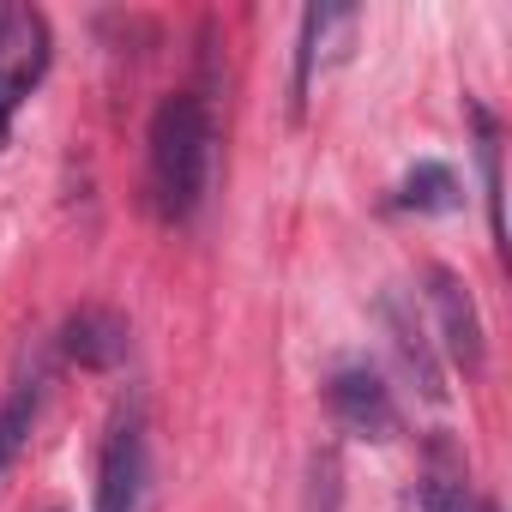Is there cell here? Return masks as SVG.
Masks as SVG:
<instances>
[{
  "label": "cell",
  "instance_id": "obj_2",
  "mask_svg": "<svg viewBox=\"0 0 512 512\" xmlns=\"http://www.w3.org/2000/svg\"><path fill=\"white\" fill-rule=\"evenodd\" d=\"M428 290V308H434V344L452 356V368H464V374H482V362H488V344H482V314H476V302H470V290H464V278L458 272H446V266H428V278H422Z\"/></svg>",
  "mask_w": 512,
  "mask_h": 512
},
{
  "label": "cell",
  "instance_id": "obj_12",
  "mask_svg": "<svg viewBox=\"0 0 512 512\" xmlns=\"http://www.w3.org/2000/svg\"><path fill=\"white\" fill-rule=\"evenodd\" d=\"M404 512H476V500H470V488L458 476H422L404 494Z\"/></svg>",
  "mask_w": 512,
  "mask_h": 512
},
{
  "label": "cell",
  "instance_id": "obj_4",
  "mask_svg": "<svg viewBox=\"0 0 512 512\" xmlns=\"http://www.w3.org/2000/svg\"><path fill=\"white\" fill-rule=\"evenodd\" d=\"M145 500V416L127 404L97 458V512H139Z\"/></svg>",
  "mask_w": 512,
  "mask_h": 512
},
{
  "label": "cell",
  "instance_id": "obj_9",
  "mask_svg": "<svg viewBox=\"0 0 512 512\" xmlns=\"http://www.w3.org/2000/svg\"><path fill=\"white\" fill-rule=\"evenodd\" d=\"M37 416H43V374L19 380V386L7 392V404H0V476H7V470H13V458L25 452V440H31Z\"/></svg>",
  "mask_w": 512,
  "mask_h": 512
},
{
  "label": "cell",
  "instance_id": "obj_15",
  "mask_svg": "<svg viewBox=\"0 0 512 512\" xmlns=\"http://www.w3.org/2000/svg\"><path fill=\"white\" fill-rule=\"evenodd\" d=\"M476 512H500V506H488V500H482V506H476Z\"/></svg>",
  "mask_w": 512,
  "mask_h": 512
},
{
  "label": "cell",
  "instance_id": "obj_5",
  "mask_svg": "<svg viewBox=\"0 0 512 512\" xmlns=\"http://www.w3.org/2000/svg\"><path fill=\"white\" fill-rule=\"evenodd\" d=\"M49 73V19L31 7H0V91L25 103Z\"/></svg>",
  "mask_w": 512,
  "mask_h": 512
},
{
  "label": "cell",
  "instance_id": "obj_13",
  "mask_svg": "<svg viewBox=\"0 0 512 512\" xmlns=\"http://www.w3.org/2000/svg\"><path fill=\"white\" fill-rule=\"evenodd\" d=\"M13 115H19V103L0 91V145H7V133H13Z\"/></svg>",
  "mask_w": 512,
  "mask_h": 512
},
{
  "label": "cell",
  "instance_id": "obj_10",
  "mask_svg": "<svg viewBox=\"0 0 512 512\" xmlns=\"http://www.w3.org/2000/svg\"><path fill=\"white\" fill-rule=\"evenodd\" d=\"M392 205H398V211H452V205H458V175H452L446 163H416V169L398 181Z\"/></svg>",
  "mask_w": 512,
  "mask_h": 512
},
{
  "label": "cell",
  "instance_id": "obj_7",
  "mask_svg": "<svg viewBox=\"0 0 512 512\" xmlns=\"http://www.w3.org/2000/svg\"><path fill=\"white\" fill-rule=\"evenodd\" d=\"M127 320L115 308H79L67 326H61V356L79 362V368H121L127 362Z\"/></svg>",
  "mask_w": 512,
  "mask_h": 512
},
{
  "label": "cell",
  "instance_id": "obj_8",
  "mask_svg": "<svg viewBox=\"0 0 512 512\" xmlns=\"http://www.w3.org/2000/svg\"><path fill=\"white\" fill-rule=\"evenodd\" d=\"M356 25V13L350 7H308L302 13V49H296V115H302V103H308V85H314V67H320V49L338 37V31H350Z\"/></svg>",
  "mask_w": 512,
  "mask_h": 512
},
{
  "label": "cell",
  "instance_id": "obj_14",
  "mask_svg": "<svg viewBox=\"0 0 512 512\" xmlns=\"http://www.w3.org/2000/svg\"><path fill=\"white\" fill-rule=\"evenodd\" d=\"M31 512H67V506H61V500H49V506H31Z\"/></svg>",
  "mask_w": 512,
  "mask_h": 512
},
{
  "label": "cell",
  "instance_id": "obj_11",
  "mask_svg": "<svg viewBox=\"0 0 512 512\" xmlns=\"http://www.w3.org/2000/svg\"><path fill=\"white\" fill-rule=\"evenodd\" d=\"M470 115H476V157H482V193H488V229H494V241L506 247V199H500V133H494V115L488 109H476L470 103Z\"/></svg>",
  "mask_w": 512,
  "mask_h": 512
},
{
  "label": "cell",
  "instance_id": "obj_3",
  "mask_svg": "<svg viewBox=\"0 0 512 512\" xmlns=\"http://www.w3.org/2000/svg\"><path fill=\"white\" fill-rule=\"evenodd\" d=\"M326 404H332V416H338V428L344 434H356V440H392L398 434V404H392V386L368 368V362H350V368H338L332 380H326Z\"/></svg>",
  "mask_w": 512,
  "mask_h": 512
},
{
  "label": "cell",
  "instance_id": "obj_1",
  "mask_svg": "<svg viewBox=\"0 0 512 512\" xmlns=\"http://www.w3.org/2000/svg\"><path fill=\"white\" fill-rule=\"evenodd\" d=\"M211 109L193 91H175L157 103L151 133H145V187H151V211L163 223H187L205 199L211 181Z\"/></svg>",
  "mask_w": 512,
  "mask_h": 512
},
{
  "label": "cell",
  "instance_id": "obj_6",
  "mask_svg": "<svg viewBox=\"0 0 512 512\" xmlns=\"http://www.w3.org/2000/svg\"><path fill=\"white\" fill-rule=\"evenodd\" d=\"M380 326H386V338H392L404 374L416 380V392H422L428 404H440V398H446V374H440V356H434L428 326L416 320V302L398 296V290H386V296H380Z\"/></svg>",
  "mask_w": 512,
  "mask_h": 512
}]
</instances>
